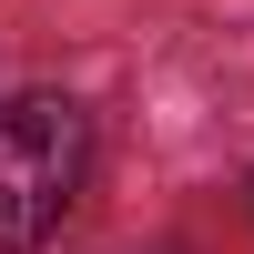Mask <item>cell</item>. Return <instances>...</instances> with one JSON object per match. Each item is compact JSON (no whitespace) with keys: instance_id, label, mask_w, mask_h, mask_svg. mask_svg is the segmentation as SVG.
I'll return each mask as SVG.
<instances>
[{"instance_id":"1","label":"cell","mask_w":254,"mask_h":254,"mask_svg":"<svg viewBox=\"0 0 254 254\" xmlns=\"http://www.w3.org/2000/svg\"><path fill=\"white\" fill-rule=\"evenodd\" d=\"M81 163H92L81 102H61V92L0 102V244H10V254H31L61 214H71Z\"/></svg>"}]
</instances>
